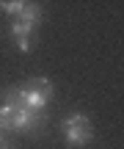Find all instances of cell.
I'll return each instance as SVG.
<instances>
[{"label": "cell", "instance_id": "277c9868", "mask_svg": "<svg viewBox=\"0 0 124 149\" xmlns=\"http://www.w3.org/2000/svg\"><path fill=\"white\" fill-rule=\"evenodd\" d=\"M8 33L14 36L19 53H30V47H33V42H30L33 25H28V22H22V19H14V22H11V28H8Z\"/></svg>", "mask_w": 124, "mask_h": 149}, {"label": "cell", "instance_id": "3957f363", "mask_svg": "<svg viewBox=\"0 0 124 149\" xmlns=\"http://www.w3.org/2000/svg\"><path fill=\"white\" fill-rule=\"evenodd\" d=\"M44 124V113L30 111V108H17L14 105V122H11V133H33Z\"/></svg>", "mask_w": 124, "mask_h": 149}, {"label": "cell", "instance_id": "ba28073f", "mask_svg": "<svg viewBox=\"0 0 124 149\" xmlns=\"http://www.w3.org/2000/svg\"><path fill=\"white\" fill-rule=\"evenodd\" d=\"M0 146H3V130H0Z\"/></svg>", "mask_w": 124, "mask_h": 149}, {"label": "cell", "instance_id": "6da1fadb", "mask_svg": "<svg viewBox=\"0 0 124 149\" xmlns=\"http://www.w3.org/2000/svg\"><path fill=\"white\" fill-rule=\"evenodd\" d=\"M53 94H55V88L50 83V77H33L25 88H17L11 94H6V100L11 105H17V108H30V111L44 113V108L50 105Z\"/></svg>", "mask_w": 124, "mask_h": 149}, {"label": "cell", "instance_id": "8992f818", "mask_svg": "<svg viewBox=\"0 0 124 149\" xmlns=\"http://www.w3.org/2000/svg\"><path fill=\"white\" fill-rule=\"evenodd\" d=\"M11 122H14V105H11L8 100L0 102V130H11Z\"/></svg>", "mask_w": 124, "mask_h": 149}, {"label": "cell", "instance_id": "5b68a950", "mask_svg": "<svg viewBox=\"0 0 124 149\" xmlns=\"http://www.w3.org/2000/svg\"><path fill=\"white\" fill-rule=\"evenodd\" d=\"M42 6L39 3H28L25 0V6H22V11H19V19L22 22H28V25H39V22H42Z\"/></svg>", "mask_w": 124, "mask_h": 149}, {"label": "cell", "instance_id": "7a4b0ae2", "mask_svg": "<svg viewBox=\"0 0 124 149\" xmlns=\"http://www.w3.org/2000/svg\"><path fill=\"white\" fill-rule=\"evenodd\" d=\"M61 133H64L66 144L69 146H86L88 141L94 138V130H91V119L83 116V113H72L61 122Z\"/></svg>", "mask_w": 124, "mask_h": 149}, {"label": "cell", "instance_id": "9c48e42d", "mask_svg": "<svg viewBox=\"0 0 124 149\" xmlns=\"http://www.w3.org/2000/svg\"><path fill=\"white\" fill-rule=\"evenodd\" d=\"M0 149H8V146H6V144H3V146H0Z\"/></svg>", "mask_w": 124, "mask_h": 149}, {"label": "cell", "instance_id": "52a82bcc", "mask_svg": "<svg viewBox=\"0 0 124 149\" xmlns=\"http://www.w3.org/2000/svg\"><path fill=\"white\" fill-rule=\"evenodd\" d=\"M25 0H0V11H6L8 17H19Z\"/></svg>", "mask_w": 124, "mask_h": 149}]
</instances>
